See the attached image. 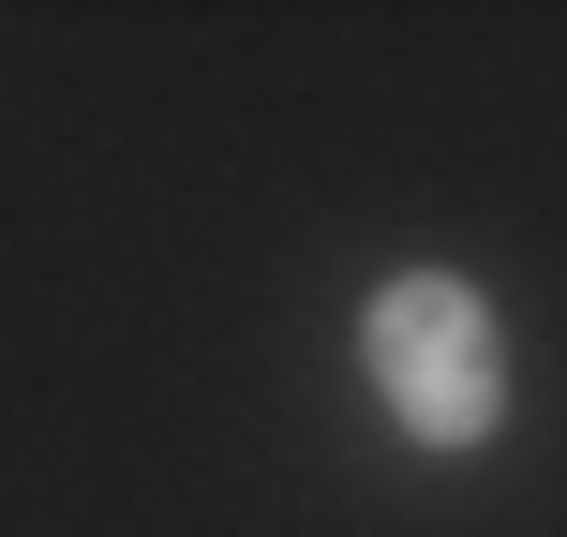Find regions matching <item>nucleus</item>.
Instances as JSON below:
<instances>
[{
	"label": "nucleus",
	"mask_w": 567,
	"mask_h": 537,
	"mask_svg": "<svg viewBox=\"0 0 567 537\" xmlns=\"http://www.w3.org/2000/svg\"><path fill=\"white\" fill-rule=\"evenodd\" d=\"M359 389H373V419H389L403 448H433V463L493 448V433H508V389H523L493 283L478 269H389L359 299Z\"/></svg>",
	"instance_id": "1"
}]
</instances>
